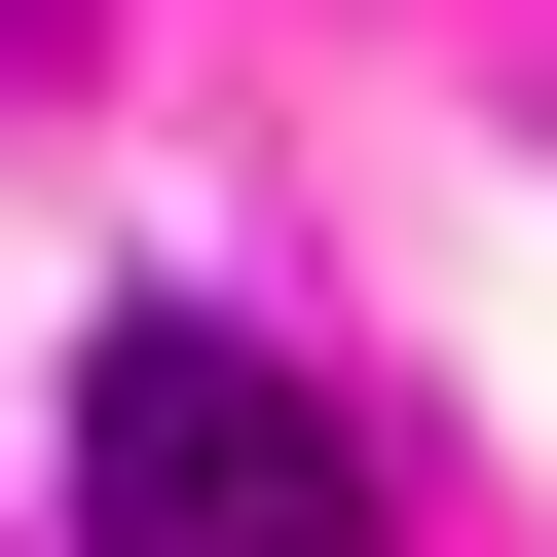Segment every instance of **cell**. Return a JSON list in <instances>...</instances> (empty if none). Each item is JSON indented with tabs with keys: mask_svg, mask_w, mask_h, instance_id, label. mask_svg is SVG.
Returning a JSON list of instances; mask_svg holds the SVG:
<instances>
[{
	"mask_svg": "<svg viewBox=\"0 0 557 557\" xmlns=\"http://www.w3.org/2000/svg\"><path fill=\"white\" fill-rule=\"evenodd\" d=\"M38 75H75V0H0V112H38Z\"/></svg>",
	"mask_w": 557,
	"mask_h": 557,
	"instance_id": "obj_2",
	"label": "cell"
},
{
	"mask_svg": "<svg viewBox=\"0 0 557 557\" xmlns=\"http://www.w3.org/2000/svg\"><path fill=\"white\" fill-rule=\"evenodd\" d=\"M38 483H75V557H409L372 446H335V372H298V335H223V298H112Z\"/></svg>",
	"mask_w": 557,
	"mask_h": 557,
	"instance_id": "obj_1",
	"label": "cell"
}]
</instances>
